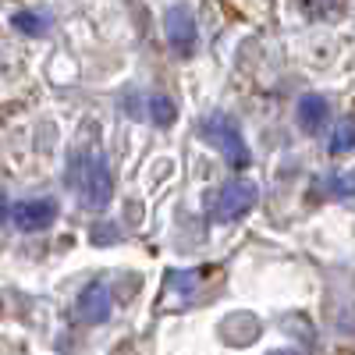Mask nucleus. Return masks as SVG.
Wrapping results in <instances>:
<instances>
[{
	"instance_id": "obj_1",
	"label": "nucleus",
	"mask_w": 355,
	"mask_h": 355,
	"mask_svg": "<svg viewBox=\"0 0 355 355\" xmlns=\"http://www.w3.org/2000/svg\"><path fill=\"white\" fill-rule=\"evenodd\" d=\"M68 185L75 189V196L82 199V206H89V210H103L114 199V174H110V164L103 157H89V153L71 157Z\"/></svg>"
},
{
	"instance_id": "obj_2",
	"label": "nucleus",
	"mask_w": 355,
	"mask_h": 355,
	"mask_svg": "<svg viewBox=\"0 0 355 355\" xmlns=\"http://www.w3.org/2000/svg\"><path fill=\"white\" fill-rule=\"evenodd\" d=\"M256 202H259V189L239 178V182H227V185L210 192V199H206V217L214 224H234L245 214H252Z\"/></svg>"
},
{
	"instance_id": "obj_3",
	"label": "nucleus",
	"mask_w": 355,
	"mask_h": 355,
	"mask_svg": "<svg viewBox=\"0 0 355 355\" xmlns=\"http://www.w3.org/2000/svg\"><path fill=\"white\" fill-rule=\"evenodd\" d=\"M202 139L214 146V150L224 157V164H231L234 171H242L249 167V146L239 132V125L231 121L227 114H210L202 121Z\"/></svg>"
},
{
	"instance_id": "obj_4",
	"label": "nucleus",
	"mask_w": 355,
	"mask_h": 355,
	"mask_svg": "<svg viewBox=\"0 0 355 355\" xmlns=\"http://www.w3.org/2000/svg\"><path fill=\"white\" fill-rule=\"evenodd\" d=\"M164 33L167 43L178 57H192L196 43H199V25H196V11L189 4H171L164 11Z\"/></svg>"
},
{
	"instance_id": "obj_5",
	"label": "nucleus",
	"mask_w": 355,
	"mask_h": 355,
	"mask_svg": "<svg viewBox=\"0 0 355 355\" xmlns=\"http://www.w3.org/2000/svg\"><path fill=\"white\" fill-rule=\"evenodd\" d=\"M114 313V295L107 288V281H93L85 284L82 295H78V320L89 323V327H96V323H107Z\"/></svg>"
},
{
	"instance_id": "obj_6",
	"label": "nucleus",
	"mask_w": 355,
	"mask_h": 355,
	"mask_svg": "<svg viewBox=\"0 0 355 355\" xmlns=\"http://www.w3.org/2000/svg\"><path fill=\"white\" fill-rule=\"evenodd\" d=\"M57 220V202L53 199H25L11 206V224L18 231H46Z\"/></svg>"
},
{
	"instance_id": "obj_7",
	"label": "nucleus",
	"mask_w": 355,
	"mask_h": 355,
	"mask_svg": "<svg viewBox=\"0 0 355 355\" xmlns=\"http://www.w3.org/2000/svg\"><path fill=\"white\" fill-rule=\"evenodd\" d=\"M295 114H299V128L309 132V135L323 132L327 121H331V107H327V100H323L320 93H306L299 100V107H295Z\"/></svg>"
},
{
	"instance_id": "obj_8",
	"label": "nucleus",
	"mask_w": 355,
	"mask_h": 355,
	"mask_svg": "<svg viewBox=\"0 0 355 355\" xmlns=\"http://www.w3.org/2000/svg\"><path fill=\"white\" fill-rule=\"evenodd\" d=\"M316 192H323L327 199H352L355 196V174H327V178H320Z\"/></svg>"
},
{
	"instance_id": "obj_9",
	"label": "nucleus",
	"mask_w": 355,
	"mask_h": 355,
	"mask_svg": "<svg viewBox=\"0 0 355 355\" xmlns=\"http://www.w3.org/2000/svg\"><path fill=\"white\" fill-rule=\"evenodd\" d=\"M327 150H331V157H341V153L355 150V117H341V121L334 125Z\"/></svg>"
},
{
	"instance_id": "obj_10",
	"label": "nucleus",
	"mask_w": 355,
	"mask_h": 355,
	"mask_svg": "<svg viewBox=\"0 0 355 355\" xmlns=\"http://www.w3.org/2000/svg\"><path fill=\"white\" fill-rule=\"evenodd\" d=\"M146 114H150V121H153L157 128L174 125V117H178L174 100H171V96H164V93H153V96H150V107H146Z\"/></svg>"
},
{
	"instance_id": "obj_11",
	"label": "nucleus",
	"mask_w": 355,
	"mask_h": 355,
	"mask_svg": "<svg viewBox=\"0 0 355 355\" xmlns=\"http://www.w3.org/2000/svg\"><path fill=\"white\" fill-rule=\"evenodd\" d=\"M15 25L21 28V33H28V36H46V18L43 15H36V11H21V15H15Z\"/></svg>"
},
{
	"instance_id": "obj_12",
	"label": "nucleus",
	"mask_w": 355,
	"mask_h": 355,
	"mask_svg": "<svg viewBox=\"0 0 355 355\" xmlns=\"http://www.w3.org/2000/svg\"><path fill=\"white\" fill-rule=\"evenodd\" d=\"M281 355H299V352H281Z\"/></svg>"
}]
</instances>
